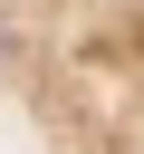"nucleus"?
Masks as SVG:
<instances>
[{
    "label": "nucleus",
    "instance_id": "nucleus-1",
    "mask_svg": "<svg viewBox=\"0 0 144 154\" xmlns=\"http://www.w3.org/2000/svg\"><path fill=\"white\" fill-rule=\"evenodd\" d=\"M0 96L38 154H144V0H0Z\"/></svg>",
    "mask_w": 144,
    "mask_h": 154
}]
</instances>
